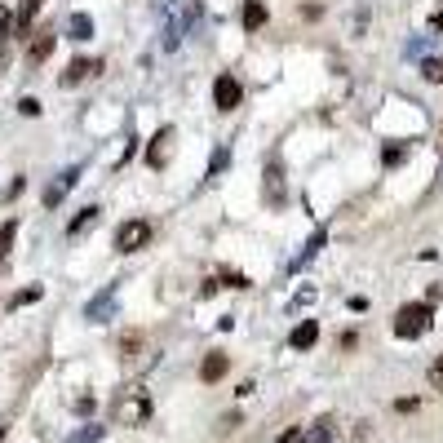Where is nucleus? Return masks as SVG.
Here are the masks:
<instances>
[{
    "label": "nucleus",
    "mask_w": 443,
    "mask_h": 443,
    "mask_svg": "<svg viewBox=\"0 0 443 443\" xmlns=\"http://www.w3.org/2000/svg\"><path fill=\"white\" fill-rule=\"evenodd\" d=\"M111 417L120 421V426H142L151 417V394L142 385H129V390H120V399L111 403Z\"/></svg>",
    "instance_id": "f257e3e1"
},
{
    "label": "nucleus",
    "mask_w": 443,
    "mask_h": 443,
    "mask_svg": "<svg viewBox=\"0 0 443 443\" xmlns=\"http://www.w3.org/2000/svg\"><path fill=\"white\" fill-rule=\"evenodd\" d=\"M426 328H430V306L426 301L399 306V315H394V337H421Z\"/></svg>",
    "instance_id": "f03ea898"
},
{
    "label": "nucleus",
    "mask_w": 443,
    "mask_h": 443,
    "mask_svg": "<svg viewBox=\"0 0 443 443\" xmlns=\"http://www.w3.org/2000/svg\"><path fill=\"white\" fill-rule=\"evenodd\" d=\"M147 240H151V226L142 218H134V222H125L116 231V249L120 253H138V249H147Z\"/></svg>",
    "instance_id": "7ed1b4c3"
},
{
    "label": "nucleus",
    "mask_w": 443,
    "mask_h": 443,
    "mask_svg": "<svg viewBox=\"0 0 443 443\" xmlns=\"http://www.w3.org/2000/svg\"><path fill=\"white\" fill-rule=\"evenodd\" d=\"M240 98H244L240 80H235V75H218V84H213V102H218V111H235Z\"/></svg>",
    "instance_id": "20e7f679"
},
{
    "label": "nucleus",
    "mask_w": 443,
    "mask_h": 443,
    "mask_svg": "<svg viewBox=\"0 0 443 443\" xmlns=\"http://www.w3.org/2000/svg\"><path fill=\"white\" fill-rule=\"evenodd\" d=\"M168 151H173V129H160L155 142H151V151H147V164H151V168H164Z\"/></svg>",
    "instance_id": "39448f33"
},
{
    "label": "nucleus",
    "mask_w": 443,
    "mask_h": 443,
    "mask_svg": "<svg viewBox=\"0 0 443 443\" xmlns=\"http://www.w3.org/2000/svg\"><path fill=\"white\" fill-rule=\"evenodd\" d=\"M226 368H231V359H226L222 351L204 355V364H200V381H218V377H226Z\"/></svg>",
    "instance_id": "423d86ee"
},
{
    "label": "nucleus",
    "mask_w": 443,
    "mask_h": 443,
    "mask_svg": "<svg viewBox=\"0 0 443 443\" xmlns=\"http://www.w3.org/2000/svg\"><path fill=\"white\" fill-rule=\"evenodd\" d=\"M315 337H319V324H315V319H306V324L293 328V337H288V342H293V351H310V346H315Z\"/></svg>",
    "instance_id": "0eeeda50"
},
{
    "label": "nucleus",
    "mask_w": 443,
    "mask_h": 443,
    "mask_svg": "<svg viewBox=\"0 0 443 443\" xmlns=\"http://www.w3.org/2000/svg\"><path fill=\"white\" fill-rule=\"evenodd\" d=\"M333 435H328V426L319 421V426H310V435H297V430H288L284 435V443H328Z\"/></svg>",
    "instance_id": "6e6552de"
},
{
    "label": "nucleus",
    "mask_w": 443,
    "mask_h": 443,
    "mask_svg": "<svg viewBox=\"0 0 443 443\" xmlns=\"http://www.w3.org/2000/svg\"><path fill=\"white\" fill-rule=\"evenodd\" d=\"M49 53H53V36H49V31H40V36L31 40V49H27V58H31V62H45Z\"/></svg>",
    "instance_id": "1a4fd4ad"
},
{
    "label": "nucleus",
    "mask_w": 443,
    "mask_h": 443,
    "mask_svg": "<svg viewBox=\"0 0 443 443\" xmlns=\"http://www.w3.org/2000/svg\"><path fill=\"white\" fill-rule=\"evenodd\" d=\"M262 23H266V5H262V0H249V5H244V27L257 31Z\"/></svg>",
    "instance_id": "9d476101"
},
{
    "label": "nucleus",
    "mask_w": 443,
    "mask_h": 443,
    "mask_svg": "<svg viewBox=\"0 0 443 443\" xmlns=\"http://www.w3.org/2000/svg\"><path fill=\"white\" fill-rule=\"evenodd\" d=\"M266 177H270V204H275V209H279V204H284V195H279V160H270V168H266Z\"/></svg>",
    "instance_id": "9b49d317"
},
{
    "label": "nucleus",
    "mask_w": 443,
    "mask_h": 443,
    "mask_svg": "<svg viewBox=\"0 0 443 443\" xmlns=\"http://www.w3.org/2000/svg\"><path fill=\"white\" fill-rule=\"evenodd\" d=\"M93 222H98V209H84L80 218H71V226H67V231H71V235H84V231H89Z\"/></svg>",
    "instance_id": "f8f14e48"
},
{
    "label": "nucleus",
    "mask_w": 443,
    "mask_h": 443,
    "mask_svg": "<svg viewBox=\"0 0 443 443\" xmlns=\"http://www.w3.org/2000/svg\"><path fill=\"white\" fill-rule=\"evenodd\" d=\"M14 235H18V222H5V226H0V266H5V257H9V244H14Z\"/></svg>",
    "instance_id": "ddd939ff"
},
{
    "label": "nucleus",
    "mask_w": 443,
    "mask_h": 443,
    "mask_svg": "<svg viewBox=\"0 0 443 443\" xmlns=\"http://www.w3.org/2000/svg\"><path fill=\"white\" fill-rule=\"evenodd\" d=\"M40 5H45V0H23V14H18V27H23V31L31 27V18H36V9H40Z\"/></svg>",
    "instance_id": "4468645a"
},
{
    "label": "nucleus",
    "mask_w": 443,
    "mask_h": 443,
    "mask_svg": "<svg viewBox=\"0 0 443 443\" xmlns=\"http://www.w3.org/2000/svg\"><path fill=\"white\" fill-rule=\"evenodd\" d=\"M421 71H426V80H430V84H443V58H430Z\"/></svg>",
    "instance_id": "2eb2a0df"
},
{
    "label": "nucleus",
    "mask_w": 443,
    "mask_h": 443,
    "mask_svg": "<svg viewBox=\"0 0 443 443\" xmlns=\"http://www.w3.org/2000/svg\"><path fill=\"white\" fill-rule=\"evenodd\" d=\"M71 31H80V36H75V40H84V36H89V18H71Z\"/></svg>",
    "instance_id": "dca6fc26"
},
{
    "label": "nucleus",
    "mask_w": 443,
    "mask_h": 443,
    "mask_svg": "<svg viewBox=\"0 0 443 443\" xmlns=\"http://www.w3.org/2000/svg\"><path fill=\"white\" fill-rule=\"evenodd\" d=\"M18 111H23V116H36V111H40V102H36V98H23V102H18Z\"/></svg>",
    "instance_id": "f3484780"
},
{
    "label": "nucleus",
    "mask_w": 443,
    "mask_h": 443,
    "mask_svg": "<svg viewBox=\"0 0 443 443\" xmlns=\"http://www.w3.org/2000/svg\"><path fill=\"white\" fill-rule=\"evenodd\" d=\"M36 297H40V288H27V293L14 297V306H27V301H36Z\"/></svg>",
    "instance_id": "a211bd4d"
},
{
    "label": "nucleus",
    "mask_w": 443,
    "mask_h": 443,
    "mask_svg": "<svg viewBox=\"0 0 443 443\" xmlns=\"http://www.w3.org/2000/svg\"><path fill=\"white\" fill-rule=\"evenodd\" d=\"M430 381H435V385H443V359H435V364H430Z\"/></svg>",
    "instance_id": "6ab92c4d"
},
{
    "label": "nucleus",
    "mask_w": 443,
    "mask_h": 443,
    "mask_svg": "<svg viewBox=\"0 0 443 443\" xmlns=\"http://www.w3.org/2000/svg\"><path fill=\"white\" fill-rule=\"evenodd\" d=\"M403 160V147H385V164H399Z\"/></svg>",
    "instance_id": "aec40b11"
},
{
    "label": "nucleus",
    "mask_w": 443,
    "mask_h": 443,
    "mask_svg": "<svg viewBox=\"0 0 443 443\" xmlns=\"http://www.w3.org/2000/svg\"><path fill=\"white\" fill-rule=\"evenodd\" d=\"M71 443H98V426H89V430H84L80 439H71Z\"/></svg>",
    "instance_id": "412c9836"
},
{
    "label": "nucleus",
    "mask_w": 443,
    "mask_h": 443,
    "mask_svg": "<svg viewBox=\"0 0 443 443\" xmlns=\"http://www.w3.org/2000/svg\"><path fill=\"white\" fill-rule=\"evenodd\" d=\"M435 27H439V31H443V9H439V14H435Z\"/></svg>",
    "instance_id": "4be33fe9"
},
{
    "label": "nucleus",
    "mask_w": 443,
    "mask_h": 443,
    "mask_svg": "<svg viewBox=\"0 0 443 443\" xmlns=\"http://www.w3.org/2000/svg\"><path fill=\"white\" fill-rule=\"evenodd\" d=\"M0 443H5V426H0Z\"/></svg>",
    "instance_id": "5701e85b"
},
{
    "label": "nucleus",
    "mask_w": 443,
    "mask_h": 443,
    "mask_svg": "<svg viewBox=\"0 0 443 443\" xmlns=\"http://www.w3.org/2000/svg\"><path fill=\"white\" fill-rule=\"evenodd\" d=\"M439 147H443V134H439Z\"/></svg>",
    "instance_id": "b1692460"
}]
</instances>
